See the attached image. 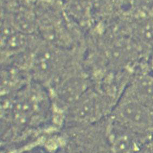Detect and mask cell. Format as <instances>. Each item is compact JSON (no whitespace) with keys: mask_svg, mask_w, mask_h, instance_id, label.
Returning <instances> with one entry per match:
<instances>
[{"mask_svg":"<svg viewBox=\"0 0 153 153\" xmlns=\"http://www.w3.org/2000/svg\"><path fill=\"white\" fill-rule=\"evenodd\" d=\"M116 103L94 85L68 109V119L77 126L93 125L111 115Z\"/></svg>","mask_w":153,"mask_h":153,"instance_id":"cell-1","label":"cell"},{"mask_svg":"<svg viewBox=\"0 0 153 153\" xmlns=\"http://www.w3.org/2000/svg\"><path fill=\"white\" fill-rule=\"evenodd\" d=\"M110 116L136 133L153 139V109L124 92Z\"/></svg>","mask_w":153,"mask_h":153,"instance_id":"cell-2","label":"cell"},{"mask_svg":"<svg viewBox=\"0 0 153 153\" xmlns=\"http://www.w3.org/2000/svg\"><path fill=\"white\" fill-rule=\"evenodd\" d=\"M150 65H149V67L151 71H152V73H153V60L152 62H150Z\"/></svg>","mask_w":153,"mask_h":153,"instance_id":"cell-3","label":"cell"}]
</instances>
